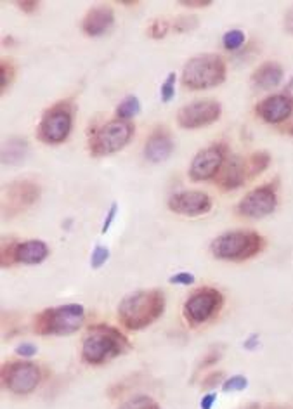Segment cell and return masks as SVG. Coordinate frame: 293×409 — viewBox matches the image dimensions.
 <instances>
[{
    "label": "cell",
    "mask_w": 293,
    "mask_h": 409,
    "mask_svg": "<svg viewBox=\"0 0 293 409\" xmlns=\"http://www.w3.org/2000/svg\"><path fill=\"white\" fill-rule=\"evenodd\" d=\"M165 308L163 293L158 290H141L127 295L118 305V319L125 328L143 329L157 321Z\"/></svg>",
    "instance_id": "1"
},
{
    "label": "cell",
    "mask_w": 293,
    "mask_h": 409,
    "mask_svg": "<svg viewBox=\"0 0 293 409\" xmlns=\"http://www.w3.org/2000/svg\"><path fill=\"white\" fill-rule=\"evenodd\" d=\"M129 349V340L113 326H92L82 343V357L87 364H103Z\"/></svg>",
    "instance_id": "2"
},
{
    "label": "cell",
    "mask_w": 293,
    "mask_h": 409,
    "mask_svg": "<svg viewBox=\"0 0 293 409\" xmlns=\"http://www.w3.org/2000/svg\"><path fill=\"white\" fill-rule=\"evenodd\" d=\"M226 80V62L217 54L191 58L182 69V83L193 90L212 89Z\"/></svg>",
    "instance_id": "3"
},
{
    "label": "cell",
    "mask_w": 293,
    "mask_h": 409,
    "mask_svg": "<svg viewBox=\"0 0 293 409\" xmlns=\"http://www.w3.org/2000/svg\"><path fill=\"white\" fill-rule=\"evenodd\" d=\"M210 248L220 260H247L264 248V238L254 231H229L213 239Z\"/></svg>",
    "instance_id": "4"
},
{
    "label": "cell",
    "mask_w": 293,
    "mask_h": 409,
    "mask_svg": "<svg viewBox=\"0 0 293 409\" xmlns=\"http://www.w3.org/2000/svg\"><path fill=\"white\" fill-rule=\"evenodd\" d=\"M85 319V308L78 304L61 305L40 312L35 319V331L39 335H71Z\"/></svg>",
    "instance_id": "5"
},
{
    "label": "cell",
    "mask_w": 293,
    "mask_h": 409,
    "mask_svg": "<svg viewBox=\"0 0 293 409\" xmlns=\"http://www.w3.org/2000/svg\"><path fill=\"white\" fill-rule=\"evenodd\" d=\"M134 125L125 120H113L94 132L91 139L92 156H108L120 151L130 142Z\"/></svg>",
    "instance_id": "6"
},
{
    "label": "cell",
    "mask_w": 293,
    "mask_h": 409,
    "mask_svg": "<svg viewBox=\"0 0 293 409\" xmlns=\"http://www.w3.org/2000/svg\"><path fill=\"white\" fill-rule=\"evenodd\" d=\"M71 127H73V116H71L70 106L57 104L44 114L37 134H39L40 141L46 144H60V142L66 141Z\"/></svg>",
    "instance_id": "7"
},
{
    "label": "cell",
    "mask_w": 293,
    "mask_h": 409,
    "mask_svg": "<svg viewBox=\"0 0 293 409\" xmlns=\"http://www.w3.org/2000/svg\"><path fill=\"white\" fill-rule=\"evenodd\" d=\"M224 304V297L220 291L213 288H203V290L195 291L188 298L184 305V314L189 322L193 324H202L208 321Z\"/></svg>",
    "instance_id": "8"
},
{
    "label": "cell",
    "mask_w": 293,
    "mask_h": 409,
    "mask_svg": "<svg viewBox=\"0 0 293 409\" xmlns=\"http://www.w3.org/2000/svg\"><path fill=\"white\" fill-rule=\"evenodd\" d=\"M2 380L6 387L18 395L32 394L40 383V369L32 363H11L4 366Z\"/></svg>",
    "instance_id": "9"
},
{
    "label": "cell",
    "mask_w": 293,
    "mask_h": 409,
    "mask_svg": "<svg viewBox=\"0 0 293 409\" xmlns=\"http://www.w3.org/2000/svg\"><path fill=\"white\" fill-rule=\"evenodd\" d=\"M220 116V104L212 99L195 101L186 104L177 113V121L182 128H199L213 123Z\"/></svg>",
    "instance_id": "10"
},
{
    "label": "cell",
    "mask_w": 293,
    "mask_h": 409,
    "mask_svg": "<svg viewBox=\"0 0 293 409\" xmlns=\"http://www.w3.org/2000/svg\"><path fill=\"white\" fill-rule=\"evenodd\" d=\"M278 204V196L272 186H260L257 189L250 191L238 204V211L245 217L262 218L265 215L272 214Z\"/></svg>",
    "instance_id": "11"
},
{
    "label": "cell",
    "mask_w": 293,
    "mask_h": 409,
    "mask_svg": "<svg viewBox=\"0 0 293 409\" xmlns=\"http://www.w3.org/2000/svg\"><path fill=\"white\" fill-rule=\"evenodd\" d=\"M224 159H226V148L222 144H215L206 149H202L193 158L191 166H189V175L196 182L212 179L220 170Z\"/></svg>",
    "instance_id": "12"
},
{
    "label": "cell",
    "mask_w": 293,
    "mask_h": 409,
    "mask_svg": "<svg viewBox=\"0 0 293 409\" xmlns=\"http://www.w3.org/2000/svg\"><path fill=\"white\" fill-rule=\"evenodd\" d=\"M168 208L175 214L188 215V217H196L210 211L212 208V200L206 193L202 191H182V193L174 194L168 200Z\"/></svg>",
    "instance_id": "13"
},
{
    "label": "cell",
    "mask_w": 293,
    "mask_h": 409,
    "mask_svg": "<svg viewBox=\"0 0 293 409\" xmlns=\"http://www.w3.org/2000/svg\"><path fill=\"white\" fill-rule=\"evenodd\" d=\"M293 111V96L290 94H272L258 103L257 114L267 123L285 121Z\"/></svg>",
    "instance_id": "14"
},
{
    "label": "cell",
    "mask_w": 293,
    "mask_h": 409,
    "mask_svg": "<svg viewBox=\"0 0 293 409\" xmlns=\"http://www.w3.org/2000/svg\"><path fill=\"white\" fill-rule=\"evenodd\" d=\"M248 175V162H245L241 156L233 155L224 159L222 166L217 172V184L222 189H238L245 184ZM250 177V175H248Z\"/></svg>",
    "instance_id": "15"
},
{
    "label": "cell",
    "mask_w": 293,
    "mask_h": 409,
    "mask_svg": "<svg viewBox=\"0 0 293 409\" xmlns=\"http://www.w3.org/2000/svg\"><path fill=\"white\" fill-rule=\"evenodd\" d=\"M8 200L4 207H9V214H18L33 203L39 198V186L32 180H18L8 186Z\"/></svg>",
    "instance_id": "16"
},
{
    "label": "cell",
    "mask_w": 293,
    "mask_h": 409,
    "mask_svg": "<svg viewBox=\"0 0 293 409\" xmlns=\"http://www.w3.org/2000/svg\"><path fill=\"white\" fill-rule=\"evenodd\" d=\"M115 23V12L109 6H96L82 19V30L89 37H101Z\"/></svg>",
    "instance_id": "17"
},
{
    "label": "cell",
    "mask_w": 293,
    "mask_h": 409,
    "mask_svg": "<svg viewBox=\"0 0 293 409\" xmlns=\"http://www.w3.org/2000/svg\"><path fill=\"white\" fill-rule=\"evenodd\" d=\"M174 151V141L165 130H157L148 139L144 156L151 163H161L168 158Z\"/></svg>",
    "instance_id": "18"
},
{
    "label": "cell",
    "mask_w": 293,
    "mask_h": 409,
    "mask_svg": "<svg viewBox=\"0 0 293 409\" xmlns=\"http://www.w3.org/2000/svg\"><path fill=\"white\" fill-rule=\"evenodd\" d=\"M49 255V246L47 243L40 241V239H30V241L16 243L15 246V260L21 263H28V266H35V263L44 262Z\"/></svg>",
    "instance_id": "19"
},
{
    "label": "cell",
    "mask_w": 293,
    "mask_h": 409,
    "mask_svg": "<svg viewBox=\"0 0 293 409\" xmlns=\"http://www.w3.org/2000/svg\"><path fill=\"white\" fill-rule=\"evenodd\" d=\"M283 80V68L278 62H264L262 66H258L255 69V73L251 75V82L257 89L262 90H271L274 87H278Z\"/></svg>",
    "instance_id": "20"
},
{
    "label": "cell",
    "mask_w": 293,
    "mask_h": 409,
    "mask_svg": "<svg viewBox=\"0 0 293 409\" xmlns=\"http://www.w3.org/2000/svg\"><path fill=\"white\" fill-rule=\"evenodd\" d=\"M26 151H28V144H26L25 139H11V141L2 148V162L11 163V165L23 162L26 156Z\"/></svg>",
    "instance_id": "21"
},
{
    "label": "cell",
    "mask_w": 293,
    "mask_h": 409,
    "mask_svg": "<svg viewBox=\"0 0 293 409\" xmlns=\"http://www.w3.org/2000/svg\"><path fill=\"white\" fill-rule=\"evenodd\" d=\"M141 111V103L136 96H127L122 103L116 107V116L118 120L129 121L130 118H134L136 114H139Z\"/></svg>",
    "instance_id": "22"
},
{
    "label": "cell",
    "mask_w": 293,
    "mask_h": 409,
    "mask_svg": "<svg viewBox=\"0 0 293 409\" xmlns=\"http://www.w3.org/2000/svg\"><path fill=\"white\" fill-rule=\"evenodd\" d=\"M269 163H271V156H269L267 153L265 151L254 153V155L250 156V159H248V175L254 177L257 175V173L264 172V170L269 166Z\"/></svg>",
    "instance_id": "23"
},
{
    "label": "cell",
    "mask_w": 293,
    "mask_h": 409,
    "mask_svg": "<svg viewBox=\"0 0 293 409\" xmlns=\"http://www.w3.org/2000/svg\"><path fill=\"white\" fill-rule=\"evenodd\" d=\"M118 409H160V406L148 395H136V397L123 402Z\"/></svg>",
    "instance_id": "24"
},
{
    "label": "cell",
    "mask_w": 293,
    "mask_h": 409,
    "mask_svg": "<svg viewBox=\"0 0 293 409\" xmlns=\"http://www.w3.org/2000/svg\"><path fill=\"white\" fill-rule=\"evenodd\" d=\"M245 44V33L241 30H231L222 37V45L227 51H236Z\"/></svg>",
    "instance_id": "25"
},
{
    "label": "cell",
    "mask_w": 293,
    "mask_h": 409,
    "mask_svg": "<svg viewBox=\"0 0 293 409\" xmlns=\"http://www.w3.org/2000/svg\"><path fill=\"white\" fill-rule=\"evenodd\" d=\"M175 78H177V76H175V73L172 71V73H168L167 80H165V82L161 83V101H163V103H170V101L174 99V96H175Z\"/></svg>",
    "instance_id": "26"
},
{
    "label": "cell",
    "mask_w": 293,
    "mask_h": 409,
    "mask_svg": "<svg viewBox=\"0 0 293 409\" xmlns=\"http://www.w3.org/2000/svg\"><path fill=\"white\" fill-rule=\"evenodd\" d=\"M248 387V380L245 376H241V374H236V376H231L229 380H226L222 383V390L224 392H240V390H245V388Z\"/></svg>",
    "instance_id": "27"
},
{
    "label": "cell",
    "mask_w": 293,
    "mask_h": 409,
    "mask_svg": "<svg viewBox=\"0 0 293 409\" xmlns=\"http://www.w3.org/2000/svg\"><path fill=\"white\" fill-rule=\"evenodd\" d=\"M108 259H109V250L105 248V246L98 245L94 248V252H92V256H91L92 269H99V267H103L106 262H108Z\"/></svg>",
    "instance_id": "28"
},
{
    "label": "cell",
    "mask_w": 293,
    "mask_h": 409,
    "mask_svg": "<svg viewBox=\"0 0 293 409\" xmlns=\"http://www.w3.org/2000/svg\"><path fill=\"white\" fill-rule=\"evenodd\" d=\"M167 31H168V23H167V21L157 19V21H153V23H151L150 35L153 38H163L165 35H167Z\"/></svg>",
    "instance_id": "29"
},
{
    "label": "cell",
    "mask_w": 293,
    "mask_h": 409,
    "mask_svg": "<svg viewBox=\"0 0 293 409\" xmlns=\"http://www.w3.org/2000/svg\"><path fill=\"white\" fill-rule=\"evenodd\" d=\"M196 17H189V16H182V17H179L177 21H175V24H174V28L177 31H188V30H191V28H195L196 24Z\"/></svg>",
    "instance_id": "30"
},
{
    "label": "cell",
    "mask_w": 293,
    "mask_h": 409,
    "mask_svg": "<svg viewBox=\"0 0 293 409\" xmlns=\"http://www.w3.org/2000/svg\"><path fill=\"white\" fill-rule=\"evenodd\" d=\"M172 284H184V286H189V284L195 283V276L191 272H179L175 276H172L170 279Z\"/></svg>",
    "instance_id": "31"
},
{
    "label": "cell",
    "mask_w": 293,
    "mask_h": 409,
    "mask_svg": "<svg viewBox=\"0 0 293 409\" xmlns=\"http://www.w3.org/2000/svg\"><path fill=\"white\" fill-rule=\"evenodd\" d=\"M16 354L21 357H25V359H28V357H33L37 354V347L33 345V343H21V345L16 347Z\"/></svg>",
    "instance_id": "32"
},
{
    "label": "cell",
    "mask_w": 293,
    "mask_h": 409,
    "mask_svg": "<svg viewBox=\"0 0 293 409\" xmlns=\"http://www.w3.org/2000/svg\"><path fill=\"white\" fill-rule=\"evenodd\" d=\"M116 211H118V204L113 203L112 207H109V211H108V215H106L105 222H103V227H101V232H103V234H106V232H108L109 225H112V224H113V220H115Z\"/></svg>",
    "instance_id": "33"
},
{
    "label": "cell",
    "mask_w": 293,
    "mask_h": 409,
    "mask_svg": "<svg viewBox=\"0 0 293 409\" xmlns=\"http://www.w3.org/2000/svg\"><path fill=\"white\" fill-rule=\"evenodd\" d=\"M182 6L189 7V9H203V7H208L210 0H182Z\"/></svg>",
    "instance_id": "34"
},
{
    "label": "cell",
    "mask_w": 293,
    "mask_h": 409,
    "mask_svg": "<svg viewBox=\"0 0 293 409\" xmlns=\"http://www.w3.org/2000/svg\"><path fill=\"white\" fill-rule=\"evenodd\" d=\"M18 6L21 7V10H25L28 14L35 12L39 9V2H35V0H23V2H18Z\"/></svg>",
    "instance_id": "35"
},
{
    "label": "cell",
    "mask_w": 293,
    "mask_h": 409,
    "mask_svg": "<svg viewBox=\"0 0 293 409\" xmlns=\"http://www.w3.org/2000/svg\"><path fill=\"white\" fill-rule=\"evenodd\" d=\"M217 401V394H213V392H210V394L203 395L202 402H199V406H202V409H212L213 402Z\"/></svg>",
    "instance_id": "36"
},
{
    "label": "cell",
    "mask_w": 293,
    "mask_h": 409,
    "mask_svg": "<svg viewBox=\"0 0 293 409\" xmlns=\"http://www.w3.org/2000/svg\"><path fill=\"white\" fill-rule=\"evenodd\" d=\"M220 380H222V373L219 371V373H212L208 378H205V383H203V385H205V387H208V388L215 387V385L219 383Z\"/></svg>",
    "instance_id": "37"
},
{
    "label": "cell",
    "mask_w": 293,
    "mask_h": 409,
    "mask_svg": "<svg viewBox=\"0 0 293 409\" xmlns=\"http://www.w3.org/2000/svg\"><path fill=\"white\" fill-rule=\"evenodd\" d=\"M11 76H12V73L11 75H8V64H6V62H2V87H0V90H2V92H4L6 87H8V82H11Z\"/></svg>",
    "instance_id": "38"
},
{
    "label": "cell",
    "mask_w": 293,
    "mask_h": 409,
    "mask_svg": "<svg viewBox=\"0 0 293 409\" xmlns=\"http://www.w3.org/2000/svg\"><path fill=\"white\" fill-rule=\"evenodd\" d=\"M257 345H258V336L257 335H251L250 338H248L247 342H245V349H248V350H254Z\"/></svg>",
    "instance_id": "39"
},
{
    "label": "cell",
    "mask_w": 293,
    "mask_h": 409,
    "mask_svg": "<svg viewBox=\"0 0 293 409\" xmlns=\"http://www.w3.org/2000/svg\"><path fill=\"white\" fill-rule=\"evenodd\" d=\"M219 354H210V357L208 359H205L203 360V366H208V364H212V363H215V360H219Z\"/></svg>",
    "instance_id": "40"
},
{
    "label": "cell",
    "mask_w": 293,
    "mask_h": 409,
    "mask_svg": "<svg viewBox=\"0 0 293 409\" xmlns=\"http://www.w3.org/2000/svg\"><path fill=\"white\" fill-rule=\"evenodd\" d=\"M290 134L293 135V125H292V127H290Z\"/></svg>",
    "instance_id": "41"
}]
</instances>
